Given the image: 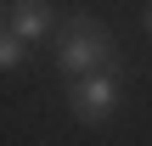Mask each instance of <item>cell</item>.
<instances>
[{
  "instance_id": "cell-1",
  "label": "cell",
  "mask_w": 152,
  "mask_h": 146,
  "mask_svg": "<svg viewBox=\"0 0 152 146\" xmlns=\"http://www.w3.org/2000/svg\"><path fill=\"white\" fill-rule=\"evenodd\" d=\"M56 62H62L73 79L102 73V68L113 62V39H107V28H102L96 17H73V23H68V39H62V51H56Z\"/></svg>"
},
{
  "instance_id": "cell-2",
  "label": "cell",
  "mask_w": 152,
  "mask_h": 146,
  "mask_svg": "<svg viewBox=\"0 0 152 146\" xmlns=\"http://www.w3.org/2000/svg\"><path fill=\"white\" fill-rule=\"evenodd\" d=\"M113 107H118V79H113L107 68L73 79V90H68V113H73L79 124H107Z\"/></svg>"
},
{
  "instance_id": "cell-3",
  "label": "cell",
  "mask_w": 152,
  "mask_h": 146,
  "mask_svg": "<svg viewBox=\"0 0 152 146\" xmlns=\"http://www.w3.org/2000/svg\"><path fill=\"white\" fill-rule=\"evenodd\" d=\"M45 28H51V6L45 0H6V34L45 39Z\"/></svg>"
},
{
  "instance_id": "cell-4",
  "label": "cell",
  "mask_w": 152,
  "mask_h": 146,
  "mask_svg": "<svg viewBox=\"0 0 152 146\" xmlns=\"http://www.w3.org/2000/svg\"><path fill=\"white\" fill-rule=\"evenodd\" d=\"M23 56H28V39H17V34H0V68L11 73V68H23Z\"/></svg>"
},
{
  "instance_id": "cell-5",
  "label": "cell",
  "mask_w": 152,
  "mask_h": 146,
  "mask_svg": "<svg viewBox=\"0 0 152 146\" xmlns=\"http://www.w3.org/2000/svg\"><path fill=\"white\" fill-rule=\"evenodd\" d=\"M147 34H152V6H147Z\"/></svg>"
}]
</instances>
